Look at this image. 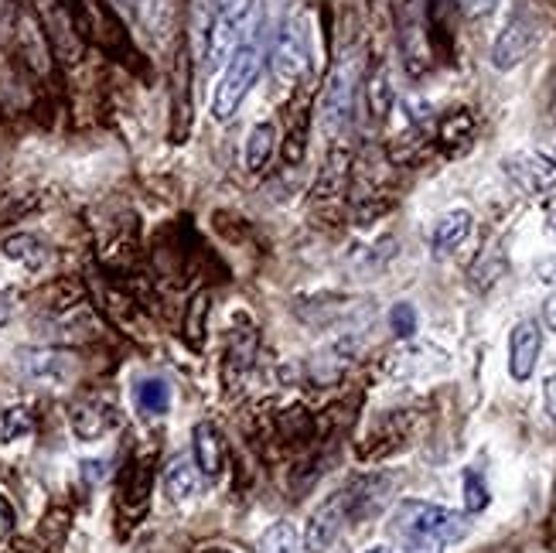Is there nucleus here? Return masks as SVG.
Masks as SVG:
<instances>
[{
    "label": "nucleus",
    "instance_id": "1",
    "mask_svg": "<svg viewBox=\"0 0 556 553\" xmlns=\"http://www.w3.org/2000/svg\"><path fill=\"white\" fill-rule=\"evenodd\" d=\"M468 533V516L437 502L403 499L389 516V536L403 553H447L451 543H461Z\"/></svg>",
    "mask_w": 556,
    "mask_h": 553
},
{
    "label": "nucleus",
    "instance_id": "2",
    "mask_svg": "<svg viewBox=\"0 0 556 553\" xmlns=\"http://www.w3.org/2000/svg\"><path fill=\"white\" fill-rule=\"evenodd\" d=\"M355 89H359V59L355 52L342 55L335 65H331L325 89H321V130L331 140H342L345 127L352 123V110H355Z\"/></svg>",
    "mask_w": 556,
    "mask_h": 553
},
{
    "label": "nucleus",
    "instance_id": "3",
    "mask_svg": "<svg viewBox=\"0 0 556 553\" xmlns=\"http://www.w3.org/2000/svg\"><path fill=\"white\" fill-rule=\"evenodd\" d=\"M263 69V59L256 52V45H239L236 52L229 55V65L222 72L219 86H215L212 96V120L215 123H229L239 113L243 99L250 96V89L256 86Z\"/></svg>",
    "mask_w": 556,
    "mask_h": 553
},
{
    "label": "nucleus",
    "instance_id": "4",
    "mask_svg": "<svg viewBox=\"0 0 556 553\" xmlns=\"http://www.w3.org/2000/svg\"><path fill=\"white\" fill-rule=\"evenodd\" d=\"M543 18L536 14V7L529 4H519L516 11L509 14V21H505V28L499 31V38H495L492 45V65L499 72H509L516 69L519 62H526L529 55H533V48L539 45V38H543Z\"/></svg>",
    "mask_w": 556,
    "mask_h": 553
},
{
    "label": "nucleus",
    "instance_id": "5",
    "mask_svg": "<svg viewBox=\"0 0 556 553\" xmlns=\"http://www.w3.org/2000/svg\"><path fill=\"white\" fill-rule=\"evenodd\" d=\"M31 11L38 14L41 28H45L52 55L69 65H76L86 55V35H82V24L72 4H65V0H31Z\"/></svg>",
    "mask_w": 556,
    "mask_h": 553
},
{
    "label": "nucleus",
    "instance_id": "6",
    "mask_svg": "<svg viewBox=\"0 0 556 553\" xmlns=\"http://www.w3.org/2000/svg\"><path fill=\"white\" fill-rule=\"evenodd\" d=\"M311 65V45H307V28L301 18H284L270 45V72L280 86H297Z\"/></svg>",
    "mask_w": 556,
    "mask_h": 553
},
{
    "label": "nucleus",
    "instance_id": "7",
    "mask_svg": "<svg viewBox=\"0 0 556 553\" xmlns=\"http://www.w3.org/2000/svg\"><path fill=\"white\" fill-rule=\"evenodd\" d=\"M502 171L522 195L536 202H553L556 198V161L543 151H516L502 161Z\"/></svg>",
    "mask_w": 556,
    "mask_h": 553
},
{
    "label": "nucleus",
    "instance_id": "8",
    "mask_svg": "<svg viewBox=\"0 0 556 553\" xmlns=\"http://www.w3.org/2000/svg\"><path fill=\"white\" fill-rule=\"evenodd\" d=\"M14 45H18V55L35 76L52 72V45H48L45 28H41L38 14L31 11V4H18V14H14Z\"/></svg>",
    "mask_w": 556,
    "mask_h": 553
},
{
    "label": "nucleus",
    "instance_id": "9",
    "mask_svg": "<svg viewBox=\"0 0 556 553\" xmlns=\"http://www.w3.org/2000/svg\"><path fill=\"white\" fill-rule=\"evenodd\" d=\"M348 523V506H345V492H331L325 502L307 519L304 530V550L307 553H328L335 547V540L342 536Z\"/></svg>",
    "mask_w": 556,
    "mask_h": 553
},
{
    "label": "nucleus",
    "instance_id": "10",
    "mask_svg": "<svg viewBox=\"0 0 556 553\" xmlns=\"http://www.w3.org/2000/svg\"><path fill=\"white\" fill-rule=\"evenodd\" d=\"M539 352H543V332L533 318H522L509 335V376L516 383H529L536 373Z\"/></svg>",
    "mask_w": 556,
    "mask_h": 553
},
{
    "label": "nucleus",
    "instance_id": "11",
    "mask_svg": "<svg viewBox=\"0 0 556 553\" xmlns=\"http://www.w3.org/2000/svg\"><path fill=\"white\" fill-rule=\"evenodd\" d=\"M21 369H24V376H31L35 383L58 386L76 373V362H72L69 352H58V349H24Z\"/></svg>",
    "mask_w": 556,
    "mask_h": 553
},
{
    "label": "nucleus",
    "instance_id": "12",
    "mask_svg": "<svg viewBox=\"0 0 556 553\" xmlns=\"http://www.w3.org/2000/svg\"><path fill=\"white\" fill-rule=\"evenodd\" d=\"M69 424H72V431H76L79 441H99V437L110 434L116 427V407L93 396V400H82L72 407Z\"/></svg>",
    "mask_w": 556,
    "mask_h": 553
},
{
    "label": "nucleus",
    "instance_id": "13",
    "mask_svg": "<svg viewBox=\"0 0 556 553\" xmlns=\"http://www.w3.org/2000/svg\"><path fill=\"white\" fill-rule=\"evenodd\" d=\"M192 461L198 468V475L205 478H219L222 475V461H226V448H222V434L219 427L209 424V420H202V424H195L192 431Z\"/></svg>",
    "mask_w": 556,
    "mask_h": 553
},
{
    "label": "nucleus",
    "instance_id": "14",
    "mask_svg": "<svg viewBox=\"0 0 556 553\" xmlns=\"http://www.w3.org/2000/svg\"><path fill=\"white\" fill-rule=\"evenodd\" d=\"M348 168H352V151H348L342 140H335L325 158V168L318 171V181H314V198H318V202H331V198L342 195L345 181H348Z\"/></svg>",
    "mask_w": 556,
    "mask_h": 553
},
{
    "label": "nucleus",
    "instance_id": "15",
    "mask_svg": "<svg viewBox=\"0 0 556 553\" xmlns=\"http://www.w3.org/2000/svg\"><path fill=\"white\" fill-rule=\"evenodd\" d=\"M256 352H260V335H256V328H243V332L232 335L229 352H226V386L229 390H239V386L246 383V376H250V369L256 362Z\"/></svg>",
    "mask_w": 556,
    "mask_h": 553
},
{
    "label": "nucleus",
    "instance_id": "16",
    "mask_svg": "<svg viewBox=\"0 0 556 553\" xmlns=\"http://www.w3.org/2000/svg\"><path fill=\"white\" fill-rule=\"evenodd\" d=\"M471 229H475V216H471L468 209L444 212V216L437 219L434 233H430V250H434V257H447V253H454L458 246H464V239L471 236Z\"/></svg>",
    "mask_w": 556,
    "mask_h": 553
},
{
    "label": "nucleus",
    "instance_id": "17",
    "mask_svg": "<svg viewBox=\"0 0 556 553\" xmlns=\"http://www.w3.org/2000/svg\"><path fill=\"white\" fill-rule=\"evenodd\" d=\"M0 250H4L7 260L24 263L28 270H41L48 263V246L31 233H11L0 243Z\"/></svg>",
    "mask_w": 556,
    "mask_h": 553
},
{
    "label": "nucleus",
    "instance_id": "18",
    "mask_svg": "<svg viewBox=\"0 0 556 553\" xmlns=\"http://www.w3.org/2000/svg\"><path fill=\"white\" fill-rule=\"evenodd\" d=\"M273 147H277V123L273 120H260L256 127L246 134V168L250 171H263L273 158Z\"/></svg>",
    "mask_w": 556,
    "mask_h": 553
},
{
    "label": "nucleus",
    "instance_id": "19",
    "mask_svg": "<svg viewBox=\"0 0 556 553\" xmlns=\"http://www.w3.org/2000/svg\"><path fill=\"white\" fill-rule=\"evenodd\" d=\"M164 492L171 502H188L198 492V468L192 458H174L164 468Z\"/></svg>",
    "mask_w": 556,
    "mask_h": 553
},
{
    "label": "nucleus",
    "instance_id": "20",
    "mask_svg": "<svg viewBox=\"0 0 556 553\" xmlns=\"http://www.w3.org/2000/svg\"><path fill=\"white\" fill-rule=\"evenodd\" d=\"M134 403H137V410L140 414H147V417H164L171 410V386L164 383V379H140L137 383V390H134Z\"/></svg>",
    "mask_w": 556,
    "mask_h": 553
},
{
    "label": "nucleus",
    "instance_id": "21",
    "mask_svg": "<svg viewBox=\"0 0 556 553\" xmlns=\"http://www.w3.org/2000/svg\"><path fill=\"white\" fill-rule=\"evenodd\" d=\"M307 134H311V106L301 103L294 110V117L287 120V137H284V161L301 164L307 154Z\"/></svg>",
    "mask_w": 556,
    "mask_h": 553
},
{
    "label": "nucleus",
    "instance_id": "22",
    "mask_svg": "<svg viewBox=\"0 0 556 553\" xmlns=\"http://www.w3.org/2000/svg\"><path fill=\"white\" fill-rule=\"evenodd\" d=\"M301 550H304V540L290 519H280L270 530H263L260 543H256V553H301Z\"/></svg>",
    "mask_w": 556,
    "mask_h": 553
},
{
    "label": "nucleus",
    "instance_id": "23",
    "mask_svg": "<svg viewBox=\"0 0 556 553\" xmlns=\"http://www.w3.org/2000/svg\"><path fill=\"white\" fill-rule=\"evenodd\" d=\"M369 110H372V117L376 120H383L386 113H389V106H393V82H389V69L386 65H379L376 72L369 76Z\"/></svg>",
    "mask_w": 556,
    "mask_h": 553
},
{
    "label": "nucleus",
    "instance_id": "24",
    "mask_svg": "<svg viewBox=\"0 0 556 553\" xmlns=\"http://www.w3.org/2000/svg\"><path fill=\"white\" fill-rule=\"evenodd\" d=\"M471 134H475V117H471L468 110L447 113V117L441 120V127H437V140H444L447 147H451V144H468Z\"/></svg>",
    "mask_w": 556,
    "mask_h": 553
},
{
    "label": "nucleus",
    "instance_id": "25",
    "mask_svg": "<svg viewBox=\"0 0 556 553\" xmlns=\"http://www.w3.org/2000/svg\"><path fill=\"white\" fill-rule=\"evenodd\" d=\"M147 492H151V475H147V468L144 465L127 468V478H123V502L134 509H144Z\"/></svg>",
    "mask_w": 556,
    "mask_h": 553
},
{
    "label": "nucleus",
    "instance_id": "26",
    "mask_svg": "<svg viewBox=\"0 0 556 553\" xmlns=\"http://www.w3.org/2000/svg\"><path fill=\"white\" fill-rule=\"evenodd\" d=\"M31 427H35V420L24 407H7L4 414H0V441L4 444H14L18 437H28Z\"/></svg>",
    "mask_w": 556,
    "mask_h": 553
},
{
    "label": "nucleus",
    "instance_id": "27",
    "mask_svg": "<svg viewBox=\"0 0 556 553\" xmlns=\"http://www.w3.org/2000/svg\"><path fill=\"white\" fill-rule=\"evenodd\" d=\"M464 509H468V513H481V509H488V485L475 468L464 472Z\"/></svg>",
    "mask_w": 556,
    "mask_h": 553
},
{
    "label": "nucleus",
    "instance_id": "28",
    "mask_svg": "<svg viewBox=\"0 0 556 553\" xmlns=\"http://www.w3.org/2000/svg\"><path fill=\"white\" fill-rule=\"evenodd\" d=\"M389 325H393V332L400 338H413V335H417V325H420L417 308H413L410 301L393 304V311H389Z\"/></svg>",
    "mask_w": 556,
    "mask_h": 553
},
{
    "label": "nucleus",
    "instance_id": "29",
    "mask_svg": "<svg viewBox=\"0 0 556 553\" xmlns=\"http://www.w3.org/2000/svg\"><path fill=\"white\" fill-rule=\"evenodd\" d=\"M205 311H209V304H205V294H198L192 301V311H188V321H185V332L192 338V345H198V335H202V318Z\"/></svg>",
    "mask_w": 556,
    "mask_h": 553
},
{
    "label": "nucleus",
    "instance_id": "30",
    "mask_svg": "<svg viewBox=\"0 0 556 553\" xmlns=\"http://www.w3.org/2000/svg\"><path fill=\"white\" fill-rule=\"evenodd\" d=\"M14 530V509H11V502L0 495V536H7Z\"/></svg>",
    "mask_w": 556,
    "mask_h": 553
},
{
    "label": "nucleus",
    "instance_id": "31",
    "mask_svg": "<svg viewBox=\"0 0 556 553\" xmlns=\"http://www.w3.org/2000/svg\"><path fill=\"white\" fill-rule=\"evenodd\" d=\"M543 321H546V328L556 335V291L546 297V304H543Z\"/></svg>",
    "mask_w": 556,
    "mask_h": 553
},
{
    "label": "nucleus",
    "instance_id": "32",
    "mask_svg": "<svg viewBox=\"0 0 556 553\" xmlns=\"http://www.w3.org/2000/svg\"><path fill=\"white\" fill-rule=\"evenodd\" d=\"M11 315H14V297L11 294H0V328L11 321Z\"/></svg>",
    "mask_w": 556,
    "mask_h": 553
},
{
    "label": "nucleus",
    "instance_id": "33",
    "mask_svg": "<svg viewBox=\"0 0 556 553\" xmlns=\"http://www.w3.org/2000/svg\"><path fill=\"white\" fill-rule=\"evenodd\" d=\"M82 468H86V478H89V482H96V478H99V482H103V475H106V461H86V465H82Z\"/></svg>",
    "mask_w": 556,
    "mask_h": 553
},
{
    "label": "nucleus",
    "instance_id": "34",
    "mask_svg": "<svg viewBox=\"0 0 556 553\" xmlns=\"http://www.w3.org/2000/svg\"><path fill=\"white\" fill-rule=\"evenodd\" d=\"M195 553H239V550H232V547H219V543H212V547H198Z\"/></svg>",
    "mask_w": 556,
    "mask_h": 553
},
{
    "label": "nucleus",
    "instance_id": "35",
    "mask_svg": "<svg viewBox=\"0 0 556 553\" xmlns=\"http://www.w3.org/2000/svg\"><path fill=\"white\" fill-rule=\"evenodd\" d=\"M362 553H393L389 547H383V543H379V547H369V550H362Z\"/></svg>",
    "mask_w": 556,
    "mask_h": 553
},
{
    "label": "nucleus",
    "instance_id": "36",
    "mask_svg": "<svg viewBox=\"0 0 556 553\" xmlns=\"http://www.w3.org/2000/svg\"><path fill=\"white\" fill-rule=\"evenodd\" d=\"M550 233H553V243H556V209L550 212Z\"/></svg>",
    "mask_w": 556,
    "mask_h": 553
}]
</instances>
